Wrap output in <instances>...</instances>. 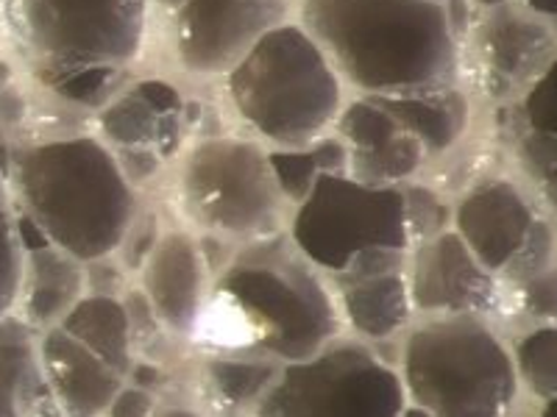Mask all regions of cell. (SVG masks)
Masks as SVG:
<instances>
[{"label": "cell", "mask_w": 557, "mask_h": 417, "mask_svg": "<svg viewBox=\"0 0 557 417\" xmlns=\"http://www.w3.org/2000/svg\"><path fill=\"white\" fill-rule=\"evenodd\" d=\"M341 337H346V326L330 281L282 231L235 248L212 276L193 342L207 354L296 365Z\"/></svg>", "instance_id": "obj_1"}, {"label": "cell", "mask_w": 557, "mask_h": 417, "mask_svg": "<svg viewBox=\"0 0 557 417\" xmlns=\"http://www.w3.org/2000/svg\"><path fill=\"white\" fill-rule=\"evenodd\" d=\"M3 162L20 215L84 265L112 260L143 208L137 187L101 137L17 142Z\"/></svg>", "instance_id": "obj_2"}, {"label": "cell", "mask_w": 557, "mask_h": 417, "mask_svg": "<svg viewBox=\"0 0 557 417\" xmlns=\"http://www.w3.org/2000/svg\"><path fill=\"white\" fill-rule=\"evenodd\" d=\"M298 23L360 96L457 87L460 78V39L441 3L301 0Z\"/></svg>", "instance_id": "obj_3"}, {"label": "cell", "mask_w": 557, "mask_h": 417, "mask_svg": "<svg viewBox=\"0 0 557 417\" xmlns=\"http://www.w3.org/2000/svg\"><path fill=\"white\" fill-rule=\"evenodd\" d=\"M232 109L271 148H307L335 128L346 84L301 23H285L253 45L223 78Z\"/></svg>", "instance_id": "obj_4"}, {"label": "cell", "mask_w": 557, "mask_h": 417, "mask_svg": "<svg viewBox=\"0 0 557 417\" xmlns=\"http://www.w3.org/2000/svg\"><path fill=\"white\" fill-rule=\"evenodd\" d=\"M396 370L430 417H510L521 392L510 345L480 315L412 320Z\"/></svg>", "instance_id": "obj_5"}, {"label": "cell", "mask_w": 557, "mask_h": 417, "mask_svg": "<svg viewBox=\"0 0 557 417\" xmlns=\"http://www.w3.org/2000/svg\"><path fill=\"white\" fill-rule=\"evenodd\" d=\"M176 206L193 235L235 248L282 235L290 220L268 151L243 137H203L184 151Z\"/></svg>", "instance_id": "obj_6"}, {"label": "cell", "mask_w": 557, "mask_h": 417, "mask_svg": "<svg viewBox=\"0 0 557 417\" xmlns=\"http://www.w3.org/2000/svg\"><path fill=\"white\" fill-rule=\"evenodd\" d=\"M151 0H0L3 31L39 81L87 67L128 70L146 48Z\"/></svg>", "instance_id": "obj_7"}, {"label": "cell", "mask_w": 557, "mask_h": 417, "mask_svg": "<svg viewBox=\"0 0 557 417\" xmlns=\"http://www.w3.org/2000/svg\"><path fill=\"white\" fill-rule=\"evenodd\" d=\"M287 237L323 273H343L374 251H410L405 190L326 173L290 208Z\"/></svg>", "instance_id": "obj_8"}, {"label": "cell", "mask_w": 557, "mask_h": 417, "mask_svg": "<svg viewBox=\"0 0 557 417\" xmlns=\"http://www.w3.org/2000/svg\"><path fill=\"white\" fill-rule=\"evenodd\" d=\"M405 406L396 365L346 334L310 359L282 365L243 417H401Z\"/></svg>", "instance_id": "obj_9"}, {"label": "cell", "mask_w": 557, "mask_h": 417, "mask_svg": "<svg viewBox=\"0 0 557 417\" xmlns=\"http://www.w3.org/2000/svg\"><path fill=\"white\" fill-rule=\"evenodd\" d=\"M293 9L296 0H184L171 14L173 59L193 78H226Z\"/></svg>", "instance_id": "obj_10"}, {"label": "cell", "mask_w": 557, "mask_h": 417, "mask_svg": "<svg viewBox=\"0 0 557 417\" xmlns=\"http://www.w3.org/2000/svg\"><path fill=\"white\" fill-rule=\"evenodd\" d=\"M407 285L416 317H485L499 298V278L476 260L455 228L410 248Z\"/></svg>", "instance_id": "obj_11"}, {"label": "cell", "mask_w": 557, "mask_h": 417, "mask_svg": "<svg viewBox=\"0 0 557 417\" xmlns=\"http://www.w3.org/2000/svg\"><path fill=\"white\" fill-rule=\"evenodd\" d=\"M407 253H366L343 273L326 276L348 337L376 345L410 329L416 312L407 285Z\"/></svg>", "instance_id": "obj_12"}, {"label": "cell", "mask_w": 557, "mask_h": 417, "mask_svg": "<svg viewBox=\"0 0 557 417\" xmlns=\"http://www.w3.org/2000/svg\"><path fill=\"white\" fill-rule=\"evenodd\" d=\"M471 39L482 73L502 96H524L557 56L555 23L516 0L476 14Z\"/></svg>", "instance_id": "obj_13"}, {"label": "cell", "mask_w": 557, "mask_h": 417, "mask_svg": "<svg viewBox=\"0 0 557 417\" xmlns=\"http://www.w3.org/2000/svg\"><path fill=\"white\" fill-rule=\"evenodd\" d=\"M134 278L157 312L165 334L171 340L193 342L207 306L212 270L190 228H165Z\"/></svg>", "instance_id": "obj_14"}, {"label": "cell", "mask_w": 557, "mask_h": 417, "mask_svg": "<svg viewBox=\"0 0 557 417\" xmlns=\"http://www.w3.org/2000/svg\"><path fill=\"white\" fill-rule=\"evenodd\" d=\"M539 206L513 178H480L451 206V228L476 260L499 278L539 223Z\"/></svg>", "instance_id": "obj_15"}, {"label": "cell", "mask_w": 557, "mask_h": 417, "mask_svg": "<svg viewBox=\"0 0 557 417\" xmlns=\"http://www.w3.org/2000/svg\"><path fill=\"white\" fill-rule=\"evenodd\" d=\"M335 131L348 151V176L357 181L405 187L430 162L421 142L366 96L346 101Z\"/></svg>", "instance_id": "obj_16"}, {"label": "cell", "mask_w": 557, "mask_h": 417, "mask_svg": "<svg viewBox=\"0 0 557 417\" xmlns=\"http://www.w3.org/2000/svg\"><path fill=\"white\" fill-rule=\"evenodd\" d=\"M39 362L62 417H107L126 384L112 365L59 326L39 334Z\"/></svg>", "instance_id": "obj_17"}, {"label": "cell", "mask_w": 557, "mask_h": 417, "mask_svg": "<svg viewBox=\"0 0 557 417\" xmlns=\"http://www.w3.org/2000/svg\"><path fill=\"white\" fill-rule=\"evenodd\" d=\"M87 295V265L62 248L42 242L26 245L23 281H20L14 315L39 334L67 317V312Z\"/></svg>", "instance_id": "obj_18"}, {"label": "cell", "mask_w": 557, "mask_h": 417, "mask_svg": "<svg viewBox=\"0 0 557 417\" xmlns=\"http://www.w3.org/2000/svg\"><path fill=\"white\" fill-rule=\"evenodd\" d=\"M0 417H62L39 362V331L0 317Z\"/></svg>", "instance_id": "obj_19"}, {"label": "cell", "mask_w": 557, "mask_h": 417, "mask_svg": "<svg viewBox=\"0 0 557 417\" xmlns=\"http://www.w3.org/2000/svg\"><path fill=\"white\" fill-rule=\"evenodd\" d=\"M421 142L426 159H444L471 128V98L460 87L421 89L401 96H366Z\"/></svg>", "instance_id": "obj_20"}, {"label": "cell", "mask_w": 557, "mask_h": 417, "mask_svg": "<svg viewBox=\"0 0 557 417\" xmlns=\"http://www.w3.org/2000/svg\"><path fill=\"white\" fill-rule=\"evenodd\" d=\"M59 329L76 337L82 345H87L92 354L101 356L128 381L137 365V348H134L132 320H128L123 295L87 292L59 323Z\"/></svg>", "instance_id": "obj_21"}, {"label": "cell", "mask_w": 557, "mask_h": 417, "mask_svg": "<svg viewBox=\"0 0 557 417\" xmlns=\"http://www.w3.org/2000/svg\"><path fill=\"white\" fill-rule=\"evenodd\" d=\"M101 139L112 151L153 148L165 159L182 139V117H162L137 87L121 89L103 109H98Z\"/></svg>", "instance_id": "obj_22"}, {"label": "cell", "mask_w": 557, "mask_h": 417, "mask_svg": "<svg viewBox=\"0 0 557 417\" xmlns=\"http://www.w3.org/2000/svg\"><path fill=\"white\" fill-rule=\"evenodd\" d=\"M282 365L262 356L218 354L209 351L198 365V384L207 392L209 404L221 412L243 417L276 381Z\"/></svg>", "instance_id": "obj_23"}, {"label": "cell", "mask_w": 557, "mask_h": 417, "mask_svg": "<svg viewBox=\"0 0 557 417\" xmlns=\"http://www.w3.org/2000/svg\"><path fill=\"white\" fill-rule=\"evenodd\" d=\"M268 162L290 208L310 195L321 176L348 173V151L337 134H326L307 148H271Z\"/></svg>", "instance_id": "obj_24"}, {"label": "cell", "mask_w": 557, "mask_h": 417, "mask_svg": "<svg viewBox=\"0 0 557 417\" xmlns=\"http://www.w3.org/2000/svg\"><path fill=\"white\" fill-rule=\"evenodd\" d=\"M519 384L535 401H549L557 395V326L535 323L510 342Z\"/></svg>", "instance_id": "obj_25"}, {"label": "cell", "mask_w": 557, "mask_h": 417, "mask_svg": "<svg viewBox=\"0 0 557 417\" xmlns=\"http://www.w3.org/2000/svg\"><path fill=\"white\" fill-rule=\"evenodd\" d=\"M26 242L20 231V208L14 203L7 162L0 156V317L14 315L20 281H23Z\"/></svg>", "instance_id": "obj_26"}, {"label": "cell", "mask_w": 557, "mask_h": 417, "mask_svg": "<svg viewBox=\"0 0 557 417\" xmlns=\"http://www.w3.org/2000/svg\"><path fill=\"white\" fill-rule=\"evenodd\" d=\"M126 70L114 67H87L70 70L59 76L45 78L42 87L51 89L53 96L64 103H73L78 109H103L121 92V81Z\"/></svg>", "instance_id": "obj_27"}, {"label": "cell", "mask_w": 557, "mask_h": 417, "mask_svg": "<svg viewBox=\"0 0 557 417\" xmlns=\"http://www.w3.org/2000/svg\"><path fill=\"white\" fill-rule=\"evenodd\" d=\"M513 151L527 181L535 187L541 201L557 212V137L519 126Z\"/></svg>", "instance_id": "obj_28"}, {"label": "cell", "mask_w": 557, "mask_h": 417, "mask_svg": "<svg viewBox=\"0 0 557 417\" xmlns=\"http://www.w3.org/2000/svg\"><path fill=\"white\" fill-rule=\"evenodd\" d=\"M405 217L410 248L451 228V206L426 184H405Z\"/></svg>", "instance_id": "obj_29"}, {"label": "cell", "mask_w": 557, "mask_h": 417, "mask_svg": "<svg viewBox=\"0 0 557 417\" xmlns=\"http://www.w3.org/2000/svg\"><path fill=\"white\" fill-rule=\"evenodd\" d=\"M555 262H557V231L546 217H539V223L532 226L524 245H521L519 253L510 260V265L499 273V278L502 281H507V285H519V281L546 270V267L555 265Z\"/></svg>", "instance_id": "obj_30"}, {"label": "cell", "mask_w": 557, "mask_h": 417, "mask_svg": "<svg viewBox=\"0 0 557 417\" xmlns=\"http://www.w3.org/2000/svg\"><path fill=\"white\" fill-rule=\"evenodd\" d=\"M519 114L524 128L557 137V56L544 70V76L521 96Z\"/></svg>", "instance_id": "obj_31"}, {"label": "cell", "mask_w": 557, "mask_h": 417, "mask_svg": "<svg viewBox=\"0 0 557 417\" xmlns=\"http://www.w3.org/2000/svg\"><path fill=\"white\" fill-rule=\"evenodd\" d=\"M519 309L532 323H552L557 326V262L535 276L513 285Z\"/></svg>", "instance_id": "obj_32"}, {"label": "cell", "mask_w": 557, "mask_h": 417, "mask_svg": "<svg viewBox=\"0 0 557 417\" xmlns=\"http://www.w3.org/2000/svg\"><path fill=\"white\" fill-rule=\"evenodd\" d=\"M162 231H165V226H162L157 212L153 208H139L137 220L132 223L128 235L123 237L121 248L114 253V260L121 262V267L128 276H137L139 267L146 265V260L151 256L153 248H157Z\"/></svg>", "instance_id": "obj_33"}, {"label": "cell", "mask_w": 557, "mask_h": 417, "mask_svg": "<svg viewBox=\"0 0 557 417\" xmlns=\"http://www.w3.org/2000/svg\"><path fill=\"white\" fill-rule=\"evenodd\" d=\"M159 409V399L153 390L126 381L123 390L114 395V401L109 404L107 417H153Z\"/></svg>", "instance_id": "obj_34"}, {"label": "cell", "mask_w": 557, "mask_h": 417, "mask_svg": "<svg viewBox=\"0 0 557 417\" xmlns=\"http://www.w3.org/2000/svg\"><path fill=\"white\" fill-rule=\"evenodd\" d=\"M114 156H117L123 173L134 187L157 176L159 167H162V156L153 148H126V151H114Z\"/></svg>", "instance_id": "obj_35"}, {"label": "cell", "mask_w": 557, "mask_h": 417, "mask_svg": "<svg viewBox=\"0 0 557 417\" xmlns=\"http://www.w3.org/2000/svg\"><path fill=\"white\" fill-rule=\"evenodd\" d=\"M153 417H212V415L203 409H196V406L190 404H168V406L159 404L157 415Z\"/></svg>", "instance_id": "obj_36"}, {"label": "cell", "mask_w": 557, "mask_h": 417, "mask_svg": "<svg viewBox=\"0 0 557 417\" xmlns=\"http://www.w3.org/2000/svg\"><path fill=\"white\" fill-rule=\"evenodd\" d=\"M516 3H521V7L530 9V12L541 14V17L552 20V23L557 20V0H516Z\"/></svg>", "instance_id": "obj_37"}, {"label": "cell", "mask_w": 557, "mask_h": 417, "mask_svg": "<svg viewBox=\"0 0 557 417\" xmlns=\"http://www.w3.org/2000/svg\"><path fill=\"white\" fill-rule=\"evenodd\" d=\"M505 3H510V0H471V7H474L476 14L491 12V9L496 7H505Z\"/></svg>", "instance_id": "obj_38"}, {"label": "cell", "mask_w": 557, "mask_h": 417, "mask_svg": "<svg viewBox=\"0 0 557 417\" xmlns=\"http://www.w3.org/2000/svg\"><path fill=\"white\" fill-rule=\"evenodd\" d=\"M182 3H184V0H151V7L162 9V12H168V14L176 12V9L182 7Z\"/></svg>", "instance_id": "obj_39"}, {"label": "cell", "mask_w": 557, "mask_h": 417, "mask_svg": "<svg viewBox=\"0 0 557 417\" xmlns=\"http://www.w3.org/2000/svg\"><path fill=\"white\" fill-rule=\"evenodd\" d=\"M539 417H557V395L549 401H541Z\"/></svg>", "instance_id": "obj_40"}, {"label": "cell", "mask_w": 557, "mask_h": 417, "mask_svg": "<svg viewBox=\"0 0 557 417\" xmlns=\"http://www.w3.org/2000/svg\"><path fill=\"white\" fill-rule=\"evenodd\" d=\"M401 417H430L426 415L424 409H418V406H412V404H407L405 409H401Z\"/></svg>", "instance_id": "obj_41"}, {"label": "cell", "mask_w": 557, "mask_h": 417, "mask_svg": "<svg viewBox=\"0 0 557 417\" xmlns=\"http://www.w3.org/2000/svg\"><path fill=\"white\" fill-rule=\"evenodd\" d=\"M430 3H441V7H444V3H446V0H430Z\"/></svg>", "instance_id": "obj_42"}, {"label": "cell", "mask_w": 557, "mask_h": 417, "mask_svg": "<svg viewBox=\"0 0 557 417\" xmlns=\"http://www.w3.org/2000/svg\"><path fill=\"white\" fill-rule=\"evenodd\" d=\"M0 28H3V20H0Z\"/></svg>", "instance_id": "obj_43"}]
</instances>
